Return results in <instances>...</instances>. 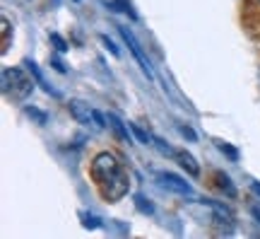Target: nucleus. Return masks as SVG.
<instances>
[{
	"mask_svg": "<svg viewBox=\"0 0 260 239\" xmlns=\"http://www.w3.org/2000/svg\"><path fill=\"white\" fill-rule=\"evenodd\" d=\"M92 176L102 189V196L106 201H121L123 196H128L130 189V176L123 169V165L116 160L111 152H99L92 160Z\"/></svg>",
	"mask_w": 260,
	"mask_h": 239,
	"instance_id": "f257e3e1",
	"label": "nucleus"
},
{
	"mask_svg": "<svg viewBox=\"0 0 260 239\" xmlns=\"http://www.w3.org/2000/svg\"><path fill=\"white\" fill-rule=\"evenodd\" d=\"M34 90V83L22 68H3V94L12 99H27Z\"/></svg>",
	"mask_w": 260,
	"mask_h": 239,
	"instance_id": "f03ea898",
	"label": "nucleus"
},
{
	"mask_svg": "<svg viewBox=\"0 0 260 239\" xmlns=\"http://www.w3.org/2000/svg\"><path fill=\"white\" fill-rule=\"evenodd\" d=\"M68 109H70V114H73V119L80 121V123H82V126H87V128L104 130V128H106V123H109V121L104 119L99 111L94 109V107H89V104H87V101H82V99H70Z\"/></svg>",
	"mask_w": 260,
	"mask_h": 239,
	"instance_id": "7ed1b4c3",
	"label": "nucleus"
},
{
	"mask_svg": "<svg viewBox=\"0 0 260 239\" xmlns=\"http://www.w3.org/2000/svg\"><path fill=\"white\" fill-rule=\"evenodd\" d=\"M157 181L161 189H167V191H174L178 193V196H190V184H188L183 176L178 174H171V172H161V174H157Z\"/></svg>",
	"mask_w": 260,
	"mask_h": 239,
	"instance_id": "20e7f679",
	"label": "nucleus"
},
{
	"mask_svg": "<svg viewBox=\"0 0 260 239\" xmlns=\"http://www.w3.org/2000/svg\"><path fill=\"white\" fill-rule=\"evenodd\" d=\"M118 32H121V37L125 39V44H128L130 54L135 56V61H138V63H140V68H142V73L147 75V77H152V68H149V61H147V58H145V54H142V48H140L138 39L133 37V34H130V32H128V29H125V27H121V29H118Z\"/></svg>",
	"mask_w": 260,
	"mask_h": 239,
	"instance_id": "39448f33",
	"label": "nucleus"
},
{
	"mask_svg": "<svg viewBox=\"0 0 260 239\" xmlns=\"http://www.w3.org/2000/svg\"><path fill=\"white\" fill-rule=\"evenodd\" d=\"M203 203L212 210L217 225H234V213L226 205H222V203H217V201H203Z\"/></svg>",
	"mask_w": 260,
	"mask_h": 239,
	"instance_id": "423d86ee",
	"label": "nucleus"
},
{
	"mask_svg": "<svg viewBox=\"0 0 260 239\" xmlns=\"http://www.w3.org/2000/svg\"><path fill=\"white\" fill-rule=\"evenodd\" d=\"M176 160H178V165L186 169L190 176H200V167H198V160H195L188 150H178L176 152Z\"/></svg>",
	"mask_w": 260,
	"mask_h": 239,
	"instance_id": "0eeeda50",
	"label": "nucleus"
},
{
	"mask_svg": "<svg viewBox=\"0 0 260 239\" xmlns=\"http://www.w3.org/2000/svg\"><path fill=\"white\" fill-rule=\"evenodd\" d=\"M24 65H27V70H29V73L34 75V80L39 83V87H44V90H46L48 94H53V97H58V92H56V90H51V85L46 83V77H44V73L39 70V65L34 63V61H24Z\"/></svg>",
	"mask_w": 260,
	"mask_h": 239,
	"instance_id": "6e6552de",
	"label": "nucleus"
},
{
	"mask_svg": "<svg viewBox=\"0 0 260 239\" xmlns=\"http://www.w3.org/2000/svg\"><path fill=\"white\" fill-rule=\"evenodd\" d=\"M106 121H109V126H111V130L116 133V136H118V138H121V140H128V128L123 126V121L118 119L116 114H109V116H106Z\"/></svg>",
	"mask_w": 260,
	"mask_h": 239,
	"instance_id": "1a4fd4ad",
	"label": "nucleus"
},
{
	"mask_svg": "<svg viewBox=\"0 0 260 239\" xmlns=\"http://www.w3.org/2000/svg\"><path fill=\"white\" fill-rule=\"evenodd\" d=\"M128 126H130V130L135 133V138H138L140 143H145V145H149V143H154V138L149 136L147 130H142V128H140L138 123H128Z\"/></svg>",
	"mask_w": 260,
	"mask_h": 239,
	"instance_id": "9d476101",
	"label": "nucleus"
},
{
	"mask_svg": "<svg viewBox=\"0 0 260 239\" xmlns=\"http://www.w3.org/2000/svg\"><path fill=\"white\" fill-rule=\"evenodd\" d=\"M217 181H219V189H222V191H226V196H236V189H234L232 186V179H229V176L226 174H222V172H219V174H217Z\"/></svg>",
	"mask_w": 260,
	"mask_h": 239,
	"instance_id": "9b49d317",
	"label": "nucleus"
},
{
	"mask_svg": "<svg viewBox=\"0 0 260 239\" xmlns=\"http://www.w3.org/2000/svg\"><path fill=\"white\" fill-rule=\"evenodd\" d=\"M27 116H29V119L37 121L39 126H46V121H48L46 114H44V111H39L37 107H27Z\"/></svg>",
	"mask_w": 260,
	"mask_h": 239,
	"instance_id": "f8f14e48",
	"label": "nucleus"
},
{
	"mask_svg": "<svg viewBox=\"0 0 260 239\" xmlns=\"http://www.w3.org/2000/svg\"><path fill=\"white\" fill-rule=\"evenodd\" d=\"M135 203H138V210L140 213H147V215H152V213H154L152 201H149V198H145V196H135Z\"/></svg>",
	"mask_w": 260,
	"mask_h": 239,
	"instance_id": "ddd939ff",
	"label": "nucleus"
},
{
	"mask_svg": "<svg viewBox=\"0 0 260 239\" xmlns=\"http://www.w3.org/2000/svg\"><path fill=\"white\" fill-rule=\"evenodd\" d=\"M51 44L56 46V51H58V54H65V51H68V41H65V39L60 37V34H56V32L51 34Z\"/></svg>",
	"mask_w": 260,
	"mask_h": 239,
	"instance_id": "4468645a",
	"label": "nucleus"
},
{
	"mask_svg": "<svg viewBox=\"0 0 260 239\" xmlns=\"http://www.w3.org/2000/svg\"><path fill=\"white\" fill-rule=\"evenodd\" d=\"M217 145H219V150H222L229 160H239V150H236V147H232L229 143H222V140H217Z\"/></svg>",
	"mask_w": 260,
	"mask_h": 239,
	"instance_id": "2eb2a0df",
	"label": "nucleus"
},
{
	"mask_svg": "<svg viewBox=\"0 0 260 239\" xmlns=\"http://www.w3.org/2000/svg\"><path fill=\"white\" fill-rule=\"evenodd\" d=\"M99 39H102L104 44H106V46H109V51H111V54L116 56V58H118V56H121V51H118V46H116V44H113V41H111V39H109V37H106V34H102V37H99Z\"/></svg>",
	"mask_w": 260,
	"mask_h": 239,
	"instance_id": "dca6fc26",
	"label": "nucleus"
},
{
	"mask_svg": "<svg viewBox=\"0 0 260 239\" xmlns=\"http://www.w3.org/2000/svg\"><path fill=\"white\" fill-rule=\"evenodd\" d=\"M102 220L96 218V215H84V227H99Z\"/></svg>",
	"mask_w": 260,
	"mask_h": 239,
	"instance_id": "f3484780",
	"label": "nucleus"
},
{
	"mask_svg": "<svg viewBox=\"0 0 260 239\" xmlns=\"http://www.w3.org/2000/svg\"><path fill=\"white\" fill-rule=\"evenodd\" d=\"M178 130H181V136H186L188 140H195L198 136H195V130H190L188 126H178Z\"/></svg>",
	"mask_w": 260,
	"mask_h": 239,
	"instance_id": "a211bd4d",
	"label": "nucleus"
},
{
	"mask_svg": "<svg viewBox=\"0 0 260 239\" xmlns=\"http://www.w3.org/2000/svg\"><path fill=\"white\" fill-rule=\"evenodd\" d=\"M51 63L56 65V70H58V73H68V68H65V63L60 61V58H56V56H53V58H51Z\"/></svg>",
	"mask_w": 260,
	"mask_h": 239,
	"instance_id": "6ab92c4d",
	"label": "nucleus"
},
{
	"mask_svg": "<svg viewBox=\"0 0 260 239\" xmlns=\"http://www.w3.org/2000/svg\"><path fill=\"white\" fill-rule=\"evenodd\" d=\"M3 37H5V44H8V37H10V22L3 17Z\"/></svg>",
	"mask_w": 260,
	"mask_h": 239,
	"instance_id": "aec40b11",
	"label": "nucleus"
},
{
	"mask_svg": "<svg viewBox=\"0 0 260 239\" xmlns=\"http://www.w3.org/2000/svg\"><path fill=\"white\" fill-rule=\"evenodd\" d=\"M253 215H255V220L260 222V208H253Z\"/></svg>",
	"mask_w": 260,
	"mask_h": 239,
	"instance_id": "412c9836",
	"label": "nucleus"
},
{
	"mask_svg": "<svg viewBox=\"0 0 260 239\" xmlns=\"http://www.w3.org/2000/svg\"><path fill=\"white\" fill-rule=\"evenodd\" d=\"M253 191H258V193H260V184H253Z\"/></svg>",
	"mask_w": 260,
	"mask_h": 239,
	"instance_id": "4be33fe9",
	"label": "nucleus"
}]
</instances>
